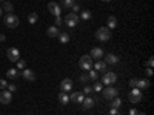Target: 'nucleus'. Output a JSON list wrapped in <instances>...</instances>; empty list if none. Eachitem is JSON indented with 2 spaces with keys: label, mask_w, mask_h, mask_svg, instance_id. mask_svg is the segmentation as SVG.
<instances>
[{
  "label": "nucleus",
  "mask_w": 154,
  "mask_h": 115,
  "mask_svg": "<svg viewBox=\"0 0 154 115\" xmlns=\"http://www.w3.org/2000/svg\"><path fill=\"white\" fill-rule=\"evenodd\" d=\"M19 17L17 16H14V14H8L6 17H5V25L8 28H17L19 26Z\"/></svg>",
  "instance_id": "0eeeda50"
},
{
  "label": "nucleus",
  "mask_w": 154,
  "mask_h": 115,
  "mask_svg": "<svg viewBox=\"0 0 154 115\" xmlns=\"http://www.w3.org/2000/svg\"><path fill=\"white\" fill-rule=\"evenodd\" d=\"M137 80H139V78H131V80H130V86H131V87H137Z\"/></svg>",
  "instance_id": "e433bc0d"
},
{
  "label": "nucleus",
  "mask_w": 154,
  "mask_h": 115,
  "mask_svg": "<svg viewBox=\"0 0 154 115\" xmlns=\"http://www.w3.org/2000/svg\"><path fill=\"white\" fill-rule=\"evenodd\" d=\"M22 77L26 81H34L35 80V74H34V71H31V69H26L25 68L23 69V72H22Z\"/></svg>",
  "instance_id": "f8f14e48"
},
{
  "label": "nucleus",
  "mask_w": 154,
  "mask_h": 115,
  "mask_svg": "<svg viewBox=\"0 0 154 115\" xmlns=\"http://www.w3.org/2000/svg\"><path fill=\"white\" fill-rule=\"evenodd\" d=\"M106 66H108L106 63H105V61H100V60H99V61H96L94 65H93L94 71H102V72H103V74L106 72Z\"/></svg>",
  "instance_id": "f3484780"
},
{
  "label": "nucleus",
  "mask_w": 154,
  "mask_h": 115,
  "mask_svg": "<svg viewBox=\"0 0 154 115\" xmlns=\"http://www.w3.org/2000/svg\"><path fill=\"white\" fill-rule=\"evenodd\" d=\"M2 9H3V11H6L8 14H12V11H14V6H12V3H9V2H5Z\"/></svg>",
  "instance_id": "393cba45"
},
{
  "label": "nucleus",
  "mask_w": 154,
  "mask_h": 115,
  "mask_svg": "<svg viewBox=\"0 0 154 115\" xmlns=\"http://www.w3.org/2000/svg\"><path fill=\"white\" fill-rule=\"evenodd\" d=\"M149 86V81L148 80H137V87L139 89H146Z\"/></svg>",
  "instance_id": "a878e982"
},
{
  "label": "nucleus",
  "mask_w": 154,
  "mask_h": 115,
  "mask_svg": "<svg viewBox=\"0 0 154 115\" xmlns=\"http://www.w3.org/2000/svg\"><path fill=\"white\" fill-rule=\"evenodd\" d=\"M102 94H103V97L106 100H112V98H116L119 95V91L112 86H106V89H102Z\"/></svg>",
  "instance_id": "423d86ee"
},
{
  "label": "nucleus",
  "mask_w": 154,
  "mask_h": 115,
  "mask_svg": "<svg viewBox=\"0 0 154 115\" xmlns=\"http://www.w3.org/2000/svg\"><path fill=\"white\" fill-rule=\"evenodd\" d=\"M2 12H3V9H2V6H0V16H2Z\"/></svg>",
  "instance_id": "37998d69"
},
{
  "label": "nucleus",
  "mask_w": 154,
  "mask_h": 115,
  "mask_svg": "<svg viewBox=\"0 0 154 115\" xmlns=\"http://www.w3.org/2000/svg\"><path fill=\"white\" fill-rule=\"evenodd\" d=\"M48 11L51 12L53 16H56V17H60V6H59V3H56V2H51L49 5H48Z\"/></svg>",
  "instance_id": "9d476101"
},
{
  "label": "nucleus",
  "mask_w": 154,
  "mask_h": 115,
  "mask_svg": "<svg viewBox=\"0 0 154 115\" xmlns=\"http://www.w3.org/2000/svg\"><path fill=\"white\" fill-rule=\"evenodd\" d=\"M0 2H3V0H0Z\"/></svg>",
  "instance_id": "49530a36"
},
{
  "label": "nucleus",
  "mask_w": 154,
  "mask_h": 115,
  "mask_svg": "<svg viewBox=\"0 0 154 115\" xmlns=\"http://www.w3.org/2000/svg\"><path fill=\"white\" fill-rule=\"evenodd\" d=\"M8 91H9V92H16V91H17V86H16L14 83H9V84H8Z\"/></svg>",
  "instance_id": "72a5a7b5"
},
{
  "label": "nucleus",
  "mask_w": 154,
  "mask_h": 115,
  "mask_svg": "<svg viewBox=\"0 0 154 115\" xmlns=\"http://www.w3.org/2000/svg\"><path fill=\"white\" fill-rule=\"evenodd\" d=\"M79 16H77V14H74V12H69V14L65 17V20H63V22H65V25H66V26H69V28H74V26H77V25H79Z\"/></svg>",
  "instance_id": "39448f33"
},
{
  "label": "nucleus",
  "mask_w": 154,
  "mask_h": 115,
  "mask_svg": "<svg viewBox=\"0 0 154 115\" xmlns=\"http://www.w3.org/2000/svg\"><path fill=\"white\" fill-rule=\"evenodd\" d=\"M137 115H146V114H140V112H139V114H137Z\"/></svg>",
  "instance_id": "a18cd8bd"
},
{
  "label": "nucleus",
  "mask_w": 154,
  "mask_h": 115,
  "mask_svg": "<svg viewBox=\"0 0 154 115\" xmlns=\"http://www.w3.org/2000/svg\"><path fill=\"white\" fill-rule=\"evenodd\" d=\"M152 65H154V60H152V57H149L148 61H146V66H148V68H152Z\"/></svg>",
  "instance_id": "ea45409f"
},
{
  "label": "nucleus",
  "mask_w": 154,
  "mask_h": 115,
  "mask_svg": "<svg viewBox=\"0 0 154 115\" xmlns=\"http://www.w3.org/2000/svg\"><path fill=\"white\" fill-rule=\"evenodd\" d=\"M71 9H72V12H74V14H77V12H79V11H80V6H79V5H75V3H74V6H72Z\"/></svg>",
  "instance_id": "58836bf2"
},
{
  "label": "nucleus",
  "mask_w": 154,
  "mask_h": 115,
  "mask_svg": "<svg viewBox=\"0 0 154 115\" xmlns=\"http://www.w3.org/2000/svg\"><path fill=\"white\" fill-rule=\"evenodd\" d=\"M102 89H103V84L102 83H94V86H93V92H102Z\"/></svg>",
  "instance_id": "c85d7f7f"
},
{
  "label": "nucleus",
  "mask_w": 154,
  "mask_h": 115,
  "mask_svg": "<svg viewBox=\"0 0 154 115\" xmlns=\"http://www.w3.org/2000/svg\"><path fill=\"white\" fill-rule=\"evenodd\" d=\"M80 81H82V83H88V81H91V80H89L88 74H82V75H80Z\"/></svg>",
  "instance_id": "2f4dec72"
},
{
  "label": "nucleus",
  "mask_w": 154,
  "mask_h": 115,
  "mask_svg": "<svg viewBox=\"0 0 154 115\" xmlns=\"http://www.w3.org/2000/svg\"><path fill=\"white\" fill-rule=\"evenodd\" d=\"M25 68H26V63H25L23 60H19V61H17V69H22V71H23Z\"/></svg>",
  "instance_id": "7c9ffc66"
},
{
  "label": "nucleus",
  "mask_w": 154,
  "mask_h": 115,
  "mask_svg": "<svg viewBox=\"0 0 154 115\" xmlns=\"http://www.w3.org/2000/svg\"><path fill=\"white\" fill-rule=\"evenodd\" d=\"M59 40H60V43H63V45L68 43V42H69V34H68V32H60V34H59Z\"/></svg>",
  "instance_id": "4be33fe9"
},
{
  "label": "nucleus",
  "mask_w": 154,
  "mask_h": 115,
  "mask_svg": "<svg viewBox=\"0 0 154 115\" xmlns=\"http://www.w3.org/2000/svg\"><path fill=\"white\" fill-rule=\"evenodd\" d=\"M37 20H38V16L35 14V12H31V14L28 16V22H29L31 25H34V23H37Z\"/></svg>",
  "instance_id": "bb28decb"
},
{
  "label": "nucleus",
  "mask_w": 154,
  "mask_h": 115,
  "mask_svg": "<svg viewBox=\"0 0 154 115\" xmlns=\"http://www.w3.org/2000/svg\"><path fill=\"white\" fill-rule=\"evenodd\" d=\"M88 77H89V80H93V81H97V78H99V72H97V71H89Z\"/></svg>",
  "instance_id": "cd10ccee"
},
{
  "label": "nucleus",
  "mask_w": 154,
  "mask_h": 115,
  "mask_svg": "<svg viewBox=\"0 0 154 115\" xmlns=\"http://www.w3.org/2000/svg\"><path fill=\"white\" fill-rule=\"evenodd\" d=\"M102 2H111V0H102Z\"/></svg>",
  "instance_id": "c03bdc74"
},
{
  "label": "nucleus",
  "mask_w": 154,
  "mask_h": 115,
  "mask_svg": "<svg viewBox=\"0 0 154 115\" xmlns=\"http://www.w3.org/2000/svg\"><path fill=\"white\" fill-rule=\"evenodd\" d=\"M11 100H12V92L3 89V91L0 92V103H2V105H9Z\"/></svg>",
  "instance_id": "1a4fd4ad"
},
{
  "label": "nucleus",
  "mask_w": 154,
  "mask_h": 115,
  "mask_svg": "<svg viewBox=\"0 0 154 115\" xmlns=\"http://www.w3.org/2000/svg\"><path fill=\"white\" fill-rule=\"evenodd\" d=\"M116 26H117V19H116L114 16H109L108 17V29H114Z\"/></svg>",
  "instance_id": "412c9836"
},
{
  "label": "nucleus",
  "mask_w": 154,
  "mask_h": 115,
  "mask_svg": "<svg viewBox=\"0 0 154 115\" xmlns=\"http://www.w3.org/2000/svg\"><path fill=\"white\" fill-rule=\"evenodd\" d=\"M116 80H117V74L106 71L103 74V77H102V84H103V86H111L112 83H116Z\"/></svg>",
  "instance_id": "7ed1b4c3"
},
{
  "label": "nucleus",
  "mask_w": 154,
  "mask_h": 115,
  "mask_svg": "<svg viewBox=\"0 0 154 115\" xmlns=\"http://www.w3.org/2000/svg\"><path fill=\"white\" fill-rule=\"evenodd\" d=\"M59 101H60V105L66 106V105L69 103V95H68L66 92H60V94H59Z\"/></svg>",
  "instance_id": "6ab92c4d"
},
{
  "label": "nucleus",
  "mask_w": 154,
  "mask_h": 115,
  "mask_svg": "<svg viewBox=\"0 0 154 115\" xmlns=\"http://www.w3.org/2000/svg\"><path fill=\"white\" fill-rule=\"evenodd\" d=\"M6 77H8L9 80H17L19 77H20V74H19V69H16V68L9 69V71L6 72Z\"/></svg>",
  "instance_id": "a211bd4d"
},
{
  "label": "nucleus",
  "mask_w": 154,
  "mask_h": 115,
  "mask_svg": "<svg viewBox=\"0 0 154 115\" xmlns=\"http://www.w3.org/2000/svg\"><path fill=\"white\" fill-rule=\"evenodd\" d=\"M6 55H8L9 61L17 63V61L20 60V51H19L17 48H9V49L6 51Z\"/></svg>",
  "instance_id": "6e6552de"
},
{
  "label": "nucleus",
  "mask_w": 154,
  "mask_h": 115,
  "mask_svg": "<svg viewBox=\"0 0 154 115\" xmlns=\"http://www.w3.org/2000/svg\"><path fill=\"white\" fill-rule=\"evenodd\" d=\"M120 106H122V100H120V98L116 97V98L111 100V109H117V108H120Z\"/></svg>",
  "instance_id": "5701e85b"
},
{
  "label": "nucleus",
  "mask_w": 154,
  "mask_h": 115,
  "mask_svg": "<svg viewBox=\"0 0 154 115\" xmlns=\"http://www.w3.org/2000/svg\"><path fill=\"white\" fill-rule=\"evenodd\" d=\"M54 23H56V26L59 28V26H62V25H63V20H62L60 17H56V20H54Z\"/></svg>",
  "instance_id": "c9c22d12"
},
{
  "label": "nucleus",
  "mask_w": 154,
  "mask_h": 115,
  "mask_svg": "<svg viewBox=\"0 0 154 115\" xmlns=\"http://www.w3.org/2000/svg\"><path fill=\"white\" fill-rule=\"evenodd\" d=\"M74 3H75V0H63V6H65V8H72L74 6Z\"/></svg>",
  "instance_id": "c756f323"
},
{
  "label": "nucleus",
  "mask_w": 154,
  "mask_h": 115,
  "mask_svg": "<svg viewBox=\"0 0 154 115\" xmlns=\"http://www.w3.org/2000/svg\"><path fill=\"white\" fill-rule=\"evenodd\" d=\"M6 87H8V81L2 78L0 80V89H6Z\"/></svg>",
  "instance_id": "f704fd0d"
},
{
  "label": "nucleus",
  "mask_w": 154,
  "mask_h": 115,
  "mask_svg": "<svg viewBox=\"0 0 154 115\" xmlns=\"http://www.w3.org/2000/svg\"><path fill=\"white\" fill-rule=\"evenodd\" d=\"M120 60H119V57L116 55V54H108L106 55V58H105V63L106 65H117Z\"/></svg>",
  "instance_id": "dca6fc26"
},
{
  "label": "nucleus",
  "mask_w": 154,
  "mask_h": 115,
  "mask_svg": "<svg viewBox=\"0 0 154 115\" xmlns=\"http://www.w3.org/2000/svg\"><path fill=\"white\" fill-rule=\"evenodd\" d=\"M137 114H139V112H137V111H136L134 108H133V109L130 111V115H137Z\"/></svg>",
  "instance_id": "79ce46f5"
},
{
  "label": "nucleus",
  "mask_w": 154,
  "mask_h": 115,
  "mask_svg": "<svg viewBox=\"0 0 154 115\" xmlns=\"http://www.w3.org/2000/svg\"><path fill=\"white\" fill-rule=\"evenodd\" d=\"M128 100H130L131 103H139V101L142 100V89L133 87V89H131V92L128 94Z\"/></svg>",
  "instance_id": "20e7f679"
},
{
  "label": "nucleus",
  "mask_w": 154,
  "mask_h": 115,
  "mask_svg": "<svg viewBox=\"0 0 154 115\" xmlns=\"http://www.w3.org/2000/svg\"><path fill=\"white\" fill-rule=\"evenodd\" d=\"M91 92H93V86H85V87H83V94H85V95H89Z\"/></svg>",
  "instance_id": "473e14b6"
},
{
  "label": "nucleus",
  "mask_w": 154,
  "mask_h": 115,
  "mask_svg": "<svg viewBox=\"0 0 154 115\" xmlns=\"http://www.w3.org/2000/svg\"><path fill=\"white\" fill-rule=\"evenodd\" d=\"M89 57L91 58H102L103 57V49L102 48H93L91 52H89Z\"/></svg>",
  "instance_id": "2eb2a0df"
},
{
  "label": "nucleus",
  "mask_w": 154,
  "mask_h": 115,
  "mask_svg": "<svg viewBox=\"0 0 154 115\" xmlns=\"http://www.w3.org/2000/svg\"><path fill=\"white\" fill-rule=\"evenodd\" d=\"M93 17V14H91V11H88V9H85V11H82V14H80V17L79 19H82V20H89Z\"/></svg>",
  "instance_id": "b1692460"
},
{
  "label": "nucleus",
  "mask_w": 154,
  "mask_h": 115,
  "mask_svg": "<svg viewBox=\"0 0 154 115\" xmlns=\"http://www.w3.org/2000/svg\"><path fill=\"white\" fill-rule=\"evenodd\" d=\"M79 66L82 71H91L93 69V58L89 55H83L79 60Z\"/></svg>",
  "instance_id": "f03ea898"
},
{
  "label": "nucleus",
  "mask_w": 154,
  "mask_h": 115,
  "mask_svg": "<svg viewBox=\"0 0 154 115\" xmlns=\"http://www.w3.org/2000/svg\"><path fill=\"white\" fill-rule=\"evenodd\" d=\"M96 38H97V40H100V42H108L109 38H111V31H109L106 26H102V28L97 29Z\"/></svg>",
  "instance_id": "f257e3e1"
},
{
  "label": "nucleus",
  "mask_w": 154,
  "mask_h": 115,
  "mask_svg": "<svg viewBox=\"0 0 154 115\" xmlns=\"http://www.w3.org/2000/svg\"><path fill=\"white\" fill-rule=\"evenodd\" d=\"M108 115H122L117 109H109V112H108Z\"/></svg>",
  "instance_id": "4c0bfd02"
},
{
  "label": "nucleus",
  "mask_w": 154,
  "mask_h": 115,
  "mask_svg": "<svg viewBox=\"0 0 154 115\" xmlns=\"http://www.w3.org/2000/svg\"><path fill=\"white\" fill-rule=\"evenodd\" d=\"M146 74H148V77H151L152 75V68H146Z\"/></svg>",
  "instance_id": "a19ab883"
},
{
  "label": "nucleus",
  "mask_w": 154,
  "mask_h": 115,
  "mask_svg": "<svg viewBox=\"0 0 154 115\" xmlns=\"http://www.w3.org/2000/svg\"><path fill=\"white\" fill-rule=\"evenodd\" d=\"M83 92H72L71 95H69V100L71 101H74V103H79V105H82V101H83Z\"/></svg>",
  "instance_id": "4468645a"
},
{
  "label": "nucleus",
  "mask_w": 154,
  "mask_h": 115,
  "mask_svg": "<svg viewBox=\"0 0 154 115\" xmlns=\"http://www.w3.org/2000/svg\"><path fill=\"white\" fill-rule=\"evenodd\" d=\"M94 105H96V101H94V98H91V97H85V98H83V101H82V106H83V109H85V111L91 109Z\"/></svg>",
  "instance_id": "ddd939ff"
},
{
  "label": "nucleus",
  "mask_w": 154,
  "mask_h": 115,
  "mask_svg": "<svg viewBox=\"0 0 154 115\" xmlns=\"http://www.w3.org/2000/svg\"><path fill=\"white\" fill-rule=\"evenodd\" d=\"M46 34H48L49 37H53V38H54V37H59L60 32H59V28H57V26H51V28H48Z\"/></svg>",
  "instance_id": "aec40b11"
},
{
  "label": "nucleus",
  "mask_w": 154,
  "mask_h": 115,
  "mask_svg": "<svg viewBox=\"0 0 154 115\" xmlns=\"http://www.w3.org/2000/svg\"><path fill=\"white\" fill-rule=\"evenodd\" d=\"M60 89H62V92H69L72 89V81L69 78H63L60 83Z\"/></svg>",
  "instance_id": "9b49d317"
}]
</instances>
